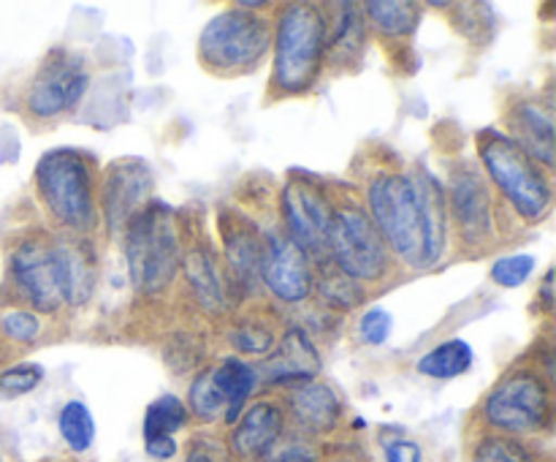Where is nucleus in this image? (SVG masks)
<instances>
[{"label":"nucleus","instance_id":"f257e3e1","mask_svg":"<svg viewBox=\"0 0 556 462\" xmlns=\"http://www.w3.org/2000/svg\"><path fill=\"white\" fill-rule=\"evenodd\" d=\"M369 217L383 242L405 264L429 270V234L421 185L402 172H386L369 185Z\"/></svg>","mask_w":556,"mask_h":462},{"label":"nucleus","instance_id":"f03ea898","mask_svg":"<svg viewBox=\"0 0 556 462\" xmlns=\"http://www.w3.org/2000/svg\"><path fill=\"white\" fill-rule=\"evenodd\" d=\"M125 261L130 283L144 297L166 291L182 264L174 210L163 201L144 204L125 226Z\"/></svg>","mask_w":556,"mask_h":462},{"label":"nucleus","instance_id":"7ed1b4c3","mask_svg":"<svg viewBox=\"0 0 556 462\" xmlns=\"http://www.w3.org/2000/svg\"><path fill=\"white\" fill-rule=\"evenodd\" d=\"M329 25L320 5L291 3L282 9L275 30V87L299 96L315 85L326 58Z\"/></svg>","mask_w":556,"mask_h":462},{"label":"nucleus","instance_id":"20e7f679","mask_svg":"<svg viewBox=\"0 0 556 462\" xmlns=\"http://www.w3.org/2000/svg\"><path fill=\"white\" fill-rule=\"evenodd\" d=\"M478 155L489 179L508 199L516 215L530 223L546 217L552 207V183L546 172L508 134H500L494 128L483 130L478 139Z\"/></svg>","mask_w":556,"mask_h":462},{"label":"nucleus","instance_id":"39448f33","mask_svg":"<svg viewBox=\"0 0 556 462\" xmlns=\"http://www.w3.org/2000/svg\"><path fill=\"white\" fill-rule=\"evenodd\" d=\"M36 188L58 223L74 234H87L98 221L90 163L81 152L49 150L36 166Z\"/></svg>","mask_w":556,"mask_h":462},{"label":"nucleus","instance_id":"423d86ee","mask_svg":"<svg viewBox=\"0 0 556 462\" xmlns=\"http://www.w3.org/2000/svg\"><path fill=\"white\" fill-rule=\"evenodd\" d=\"M271 27L264 16L244 9H228L212 16L199 38V54L215 74H237L266 54Z\"/></svg>","mask_w":556,"mask_h":462},{"label":"nucleus","instance_id":"0eeeda50","mask_svg":"<svg viewBox=\"0 0 556 462\" xmlns=\"http://www.w3.org/2000/svg\"><path fill=\"white\" fill-rule=\"evenodd\" d=\"M326 255L353 280H380L389 270V248L362 207L334 210L326 234Z\"/></svg>","mask_w":556,"mask_h":462},{"label":"nucleus","instance_id":"6e6552de","mask_svg":"<svg viewBox=\"0 0 556 462\" xmlns=\"http://www.w3.org/2000/svg\"><path fill=\"white\" fill-rule=\"evenodd\" d=\"M483 419L505 435L541 433L552 422V391L532 370L505 375L483 400Z\"/></svg>","mask_w":556,"mask_h":462},{"label":"nucleus","instance_id":"1a4fd4ad","mask_svg":"<svg viewBox=\"0 0 556 462\" xmlns=\"http://www.w3.org/2000/svg\"><path fill=\"white\" fill-rule=\"evenodd\" d=\"M90 87V74L79 54L58 52L41 65L27 87L25 107L36 117L49 120L58 114L71 112L85 98Z\"/></svg>","mask_w":556,"mask_h":462},{"label":"nucleus","instance_id":"9d476101","mask_svg":"<svg viewBox=\"0 0 556 462\" xmlns=\"http://www.w3.org/2000/svg\"><path fill=\"white\" fill-rule=\"evenodd\" d=\"M282 215H286V234L307 253V259L329 261L326 255V234H329L334 207L326 199L324 188L309 179L296 177L282 188Z\"/></svg>","mask_w":556,"mask_h":462},{"label":"nucleus","instance_id":"9b49d317","mask_svg":"<svg viewBox=\"0 0 556 462\" xmlns=\"http://www.w3.org/2000/svg\"><path fill=\"white\" fill-rule=\"evenodd\" d=\"M11 277L20 288L22 299L36 313H54L65 304L63 280H60L58 259L52 242L43 239H25L11 253Z\"/></svg>","mask_w":556,"mask_h":462},{"label":"nucleus","instance_id":"f8f14e48","mask_svg":"<svg viewBox=\"0 0 556 462\" xmlns=\"http://www.w3.org/2000/svg\"><path fill=\"white\" fill-rule=\"evenodd\" d=\"M445 204L451 207L462 239L467 245H486L494 237V199L486 177L472 163H459L448 177Z\"/></svg>","mask_w":556,"mask_h":462},{"label":"nucleus","instance_id":"ddd939ff","mask_svg":"<svg viewBox=\"0 0 556 462\" xmlns=\"http://www.w3.org/2000/svg\"><path fill=\"white\" fill-rule=\"evenodd\" d=\"M261 280L280 302L299 304L309 297L315 286L313 264L307 253L286 232H266L261 237Z\"/></svg>","mask_w":556,"mask_h":462},{"label":"nucleus","instance_id":"4468645a","mask_svg":"<svg viewBox=\"0 0 556 462\" xmlns=\"http://www.w3.org/2000/svg\"><path fill=\"white\" fill-rule=\"evenodd\" d=\"M152 190V168L141 158H125L112 163L103 179L101 201L103 217L112 232H119L130 223V217L147 204V196Z\"/></svg>","mask_w":556,"mask_h":462},{"label":"nucleus","instance_id":"2eb2a0df","mask_svg":"<svg viewBox=\"0 0 556 462\" xmlns=\"http://www.w3.org/2000/svg\"><path fill=\"white\" fill-rule=\"evenodd\" d=\"M58 259L60 280H63L65 302L85 304L96 291L98 259L96 248L85 239V234H63L52 242Z\"/></svg>","mask_w":556,"mask_h":462},{"label":"nucleus","instance_id":"dca6fc26","mask_svg":"<svg viewBox=\"0 0 556 462\" xmlns=\"http://www.w3.org/2000/svg\"><path fill=\"white\" fill-rule=\"evenodd\" d=\"M237 427L231 433V451L244 462L264 460L269 454L271 446L282 438L286 429V416H282L280 405L269 400L253 402L242 416L237 419Z\"/></svg>","mask_w":556,"mask_h":462},{"label":"nucleus","instance_id":"f3484780","mask_svg":"<svg viewBox=\"0 0 556 462\" xmlns=\"http://www.w3.org/2000/svg\"><path fill=\"white\" fill-rule=\"evenodd\" d=\"M223 248H226V275L231 286L242 294H253L261 283V253H264L253 223L239 215H231V226L223 221Z\"/></svg>","mask_w":556,"mask_h":462},{"label":"nucleus","instance_id":"a211bd4d","mask_svg":"<svg viewBox=\"0 0 556 462\" xmlns=\"http://www.w3.org/2000/svg\"><path fill=\"white\" fill-rule=\"evenodd\" d=\"M320 370V353L313 337L304 329H288L277 342L275 353L266 359L264 375L269 384H307Z\"/></svg>","mask_w":556,"mask_h":462},{"label":"nucleus","instance_id":"6ab92c4d","mask_svg":"<svg viewBox=\"0 0 556 462\" xmlns=\"http://www.w3.org/2000/svg\"><path fill=\"white\" fill-rule=\"evenodd\" d=\"M185 277L193 291L195 302L206 310V313H226L231 308V280L217 264L215 253L210 245H195L188 255H185Z\"/></svg>","mask_w":556,"mask_h":462},{"label":"nucleus","instance_id":"aec40b11","mask_svg":"<svg viewBox=\"0 0 556 462\" xmlns=\"http://www.w3.org/2000/svg\"><path fill=\"white\" fill-rule=\"evenodd\" d=\"M510 139L543 168L554 166V112L538 98L519 101L514 109V136Z\"/></svg>","mask_w":556,"mask_h":462},{"label":"nucleus","instance_id":"412c9836","mask_svg":"<svg viewBox=\"0 0 556 462\" xmlns=\"http://www.w3.org/2000/svg\"><path fill=\"white\" fill-rule=\"evenodd\" d=\"M291 413L304 433L326 435L337 429L342 419V400L329 384L307 380L299 384L291 395Z\"/></svg>","mask_w":556,"mask_h":462},{"label":"nucleus","instance_id":"4be33fe9","mask_svg":"<svg viewBox=\"0 0 556 462\" xmlns=\"http://www.w3.org/2000/svg\"><path fill=\"white\" fill-rule=\"evenodd\" d=\"M212 378H215L217 389L223 391V400H226V413H223V419H226L228 424H233L242 416L250 395H253L255 386H258V370H255L253 364L242 362V359L228 357L223 359L217 367H212Z\"/></svg>","mask_w":556,"mask_h":462},{"label":"nucleus","instance_id":"5701e85b","mask_svg":"<svg viewBox=\"0 0 556 462\" xmlns=\"http://www.w3.org/2000/svg\"><path fill=\"white\" fill-rule=\"evenodd\" d=\"M424 196V212H427V234H429V266L440 261L445 250V232H448V204H445V190L438 177L429 172L418 174Z\"/></svg>","mask_w":556,"mask_h":462},{"label":"nucleus","instance_id":"b1692460","mask_svg":"<svg viewBox=\"0 0 556 462\" xmlns=\"http://www.w3.org/2000/svg\"><path fill=\"white\" fill-rule=\"evenodd\" d=\"M476 362V353H472V346L462 337H454V340L440 342L438 348H432L429 353H424L418 359V373L427 375V378L448 380L459 378Z\"/></svg>","mask_w":556,"mask_h":462},{"label":"nucleus","instance_id":"393cba45","mask_svg":"<svg viewBox=\"0 0 556 462\" xmlns=\"http://www.w3.org/2000/svg\"><path fill=\"white\" fill-rule=\"evenodd\" d=\"M364 11H367L369 22H372L380 33H386V36H396V38L410 36V33L416 30L418 20H421L416 3H400V0L367 3L364 5Z\"/></svg>","mask_w":556,"mask_h":462},{"label":"nucleus","instance_id":"a878e982","mask_svg":"<svg viewBox=\"0 0 556 462\" xmlns=\"http://www.w3.org/2000/svg\"><path fill=\"white\" fill-rule=\"evenodd\" d=\"M188 424V408L177 395H161L157 400L150 402L144 413V440L161 438V435L179 433Z\"/></svg>","mask_w":556,"mask_h":462},{"label":"nucleus","instance_id":"bb28decb","mask_svg":"<svg viewBox=\"0 0 556 462\" xmlns=\"http://www.w3.org/2000/svg\"><path fill=\"white\" fill-rule=\"evenodd\" d=\"M58 427L68 449L79 451V454L90 449L92 440H96V419L81 400L65 402L58 416Z\"/></svg>","mask_w":556,"mask_h":462},{"label":"nucleus","instance_id":"cd10ccee","mask_svg":"<svg viewBox=\"0 0 556 462\" xmlns=\"http://www.w3.org/2000/svg\"><path fill=\"white\" fill-rule=\"evenodd\" d=\"M318 291H320V297H324V302L331 304V308H337V310H351L364 299L362 283L353 280V277H348L345 272H340L334 264H329V261H324V264H320Z\"/></svg>","mask_w":556,"mask_h":462},{"label":"nucleus","instance_id":"c85d7f7f","mask_svg":"<svg viewBox=\"0 0 556 462\" xmlns=\"http://www.w3.org/2000/svg\"><path fill=\"white\" fill-rule=\"evenodd\" d=\"M193 411L195 419L201 422H215L226 413V400H223V391L217 389L215 378H212V367L210 370H201L199 375L193 378L188 391V405Z\"/></svg>","mask_w":556,"mask_h":462},{"label":"nucleus","instance_id":"c756f323","mask_svg":"<svg viewBox=\"0 0 556 462\" xmlns=\"http://www.w3.org/2000/svg\"><path fill=\"white\" fill-rule=\"evenodd\" d=\"M472 462H538L532 449L510 435H486L478 440L472 451Z\"/></svg>","mask_w":556,"mask_h":462},{"label":"nucleus","instance_id":"7c9ffc66","mask_svg":"<svg viewBox=\"0 0 556 462\" xmlns=\"http://www.w3.org/2000/svg\"><path fill=\"white\" fill-rule=\"evenodd\" d=\"M340 11L342 14L337 20V27L329 33V41H326V52L334 54L337 60L345 52H358V47L364 43V20L356 14V5L342 3Z\"/></svg>","mask_w":556,"mask_h":462},{"label":"nucleus","instance_id":"2f4dec72","mask_svg":"<svg viewBox=\"0 0 556 462\" xmlns=\"http://www.w3.org/2000/svg\"><path fill=\"white\" fill-rule=\"evenodd\" d=\"M538 261L532 253H514V255H503L492 264V280L503 288H519L530 280V275L535 272Z\"/></svg>","mask_w":556,"mask_h":462},{"label":"nucleus","instance_id":"473e14b6","mask_svg":"<svg viewBox=\"0 0 556 462\" xmlns=\"http://www.w3.org/2000/svg\"><path fill=\"white\" fill-rule=\"evenodd\" d=\"M228 342H231L237 351L261 357V353L271 351L277 340H275V332L266 329V326H261V324H255V321L253 324L248 321V324H239L228 332Z\"/></svg>","mask_w":556,"mask_h":462},{"label":"nucleus","instance_id":"72a5a7b5","mask_svg":"<svg viewBox=\"0 0 556 462\" xmlns=\"http://www.w3.org/2000/svg\"><path fill=\"white\" fill-rule=\"evenodd\" d=\"M43 380V367L36 362H22L0 373V391L9 397H22Z\"/></svg>","mask_w":556,"mask_h":462},{"label":"nucleus","instance_id":"f704fd0d","mask_svg":"<svg viewBox=\"0 0 556 462\" xmlns=\"http://www.w3.org/2000/svg\"><path fill=\"white\" fill-rule=\"evenodd\" d=\"M0 326H3L5 337L16 342H33L41 332V319L33 310H9V313L0 319Z\"/></svg>","mask_w":556,"mask_h":462},{"label":"nucleus","instance_id":"c9c22d12","mask_svg":"<svg viewBox=\"0 0 556 462\" xmlns=\"http://www.w3.org/2000/svg\"><path fill=\"white\" fill-rule=\"evenodd\" d=\"M264 462H318V449L304 438H280L264 457Z\"/></svg>","mask_w":556,"mask_h":462},{"label":"nucleus","instance_id":"e433bc0d","mask_svg":"<svg viewBox=\"0 0 556 462\" xmlns=\"http://www.w3.org/2000/svg\"><path fill=\"white\" fill-rule=\"evenodd\" d=\"M391 329H394V319H391L389 310L383 308L367 310L362 319V326H358V332H362V337L369 346H383L391 337Z\"/></svg>","mask_w":556,"mask_h":462},{"label":"nucleus","instance_id":"4c0bfd02","mask_svg":"<svg viewBox=\"0 0 556 462\" xmlns=\"http://www.w3.org/2000/svg\"><path fill=\"white\" fill-rule=\"evenodd\" d=\"M386 462H421V446L407 438L391 440L386 446Z\"/></svg>","mask_w":556,"mask_h":462},{"label":"nucleus","instance_id":"58836bf2","mask_svg":"<svg viewBox=\"0 0 556 462\" xmlns=\"http://www.w3.org/2000/svg\"><path fill=\"white\" fill-rule=\"evenodd\" d=\"M147 454L155 460H172L177 454V440L172 435H161V438H147Z\"/></svg>","mask_w":556,"mask_h":462},{"label":"nucleus","instance_id":"ea45409f","mask_svg":"<svg viewBox=\"0 0 556 462\" xmlns=\"http://www.w3.org/2000/svg\"><path fill=\"white\" fill-rule=\"evenodd\" d=\"M185 462H228V460H226V454H223V451L217 449V446L195 444L193 449H190L188 460H185Z\"/></svg>","mask_w":556,"mask_h":462},{"label":"nucleus","instance_id":"a19ab883","mask_svg":"<svg viewBox=\"0 0 556 462\" xmlns=\"http://www.w3.org/2000/svg\"><path fill=\"white\" fill-rule=\"evenodd\" d=\"M552 280H554V272H548L546 283H543V304L552 310Z\"/></svg>","mask_w":556,"mask_h":462}]
</instances>
